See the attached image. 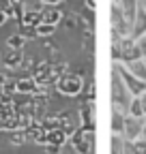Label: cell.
Wrapping results in <instances>:
<instances>
[{
	"label": "cell",
	"mask_w": 146,
	"mask_h": 154,
	"mask_svg": "<svg viewBox=\"0 0 146 154\" xmlns=\"http://www.w3.org/2000/svg\"><path fill=\"white\" fill-rule=\"evenodd\" d=\"M43 22V13L41 11H24L22 13V26H32L36 28Z\"/></svg>",
	"instance_id": "30bf717a"
},
{
	"label": "cell",
	"mask_w": 146,
	"mask_h": 154,
	"mask_svg": "<svg viewBox=\"0 0 146 154\" xmlns=\"http://www.w3.org/2000/svg\"><path fill=\"white\" fill-rule=\"evenodd\" d=\"M41 2H43V5H54V7H56L60 0H41Z\"/></svg>",
	"instance_id": "44dd1931"
},
{
	"label": "cell",
	"mask_w": 146,
	"mask_h": 154,
	"mask_svg": "<svg viewBox=\"0 0 146 154\" xmlns=\"http://www.w3.org/2000/svg\"><path fill=\"white\" fill-rule=\"evenodd\" d=\"M20 60H22V54L17 51L15 56H9V58H7V64H9V66H17V64H20Z\"/></svg>",
	"instance_id": "ac0fdd59"
},
{
	"label": "cell",
	"mask_w": 146,
	"mask_h": 154,
	"mask_svg": "<svg viewBox=\"0 0 146 154\" xmlns=\"http://www.w3.org/2000/svg\"><path fill=\"white\" fill-rule=\"evenodd\" d=\"M125 135L122 133H112V152L125 154Z\"/></svg>",
	"instance_id": "4fadbf2b"
},
{
	"label": "cell",
	"mask_w": 146,
	"mask_h": 154,
	"mask_svg": "<svg viewBox=\"0 0 146 154\" xmlns=\"http://www.w3.org/2000/svg\"><path fill=\"white\" fill-rule=\"evenodd\" d=\"M140 99H142V105H144V111H146V92L140 94Z\"/></svg>",
	"instance_id": "7402d4cb"
},
{
	"label": "cell",
	"mask_w": 146,
	"mask_h": 154,
	"mask_svg": "<svg viewBox=\"0 0 146 154\" xmlns=\"http://www.w3.org/2000/svg\"><path fill=\"white\" fill-rule=\"evenodd\" d=\"M54 30H56V26L54 24H47V22H41L39 26H36V36H52Z\"/></svg>",
	"instance_id": "9a60e30c"
},
{
	"label": "cell",
	"mask_w": 146,
	"mask_h": 154,
	"mask_svg": "<svg viewBox=\"0 0 146 154\" xmlns=\"http://www.w3.org/2000/svg\"><path fill=\"white\" fill-rule=\"evenodd\" d=\"M144 120H146V118H138V116L127 113L122 135H125L127 139H138V137H142V133H144Z\"/></svg>",
	"instance_id": "5b68a950"
},
{
	"label": "cell",
	"mask_w": 146,
	"mask_h": 154,
	"mask_svg": "<svg viewBox=\"0 0 146 154\" xmlns=\"http://www.w3.org/2000/svg\"><path fill=\"white\" fill-rule=\"evenodd\" d=\"M116 66V71L120 73V77H122V82H125V86H127V90H129L133 96H140V94H144L146 92V82H142L140 77H135L129 69H127L122 62H118V64H114Z\"/></svg>",
	"instance_id": "277c9868"
},
{
	"label": "cell",
	"mask_w": 146,
	"mask_h": 154,
	"mask_svg": "<svg viewBox=\"0 0 146 154\" xmlns=\"http://www.w3.org/2000/svg\"><path fill=\"white\" fill-rule=\"evenodd\" d=\"M62 139H65L62 131H49L47 133V143H52V146H60Z\"/></svg>",
	"instance_id": "e0dca14e"
},
{
	"label": "cell",
	"mask_w": 146,
	"mask_h": 154,
	"mask_svg": "<svg viewBox=\"0 0 146 154\" xmlns=\"http://www.w3.org/2000/svg\"><path fill=\"white\" fill-rule=\"evenodd\" d=\"M43 13V22H47V24H54V26H58V22L62 19V13L54 7V5H45V9L41 11Z\"/></svg>",
	"instance_id": "9c48e42d"
},
{
	"label": "cell",
	"mask_w": 146,
	"mask_h": 154,
	"mask_svg": "<svg viewBox=\"0 0 146 154\" xmlns=\"http://www.w3.org/2000/svg\"><path fill=\"white\" fill-rule=\"evenodd\" d=\"M24 43H26V36H24V34H13V36L7 38V45H9L11 49H22Z\"/></svg>",
	"instance_id": "5bb4252c"
},
{
	"label": "cell",
	"mask_w": 146,
	"mask_h": 154,
	"mask_svg": "<svg viewBox=\"0 0 146 154\" xmlns=\"http://www.w3.org/2000/svg\"><path fill=\"white\" fill-rule=\"evenodd\" d=\"M138 45H140V49H142V56L146 58V34L138 36Z\"/></svg>",
	"instance_id": "d6986e66"
},
{
	"label": "cell",
	"mask_w": 146,
	"mask_h": 154,
	"mask_svg": "<svg viewBox=\"0 0 146 154\" xmlns=\"http://www.w3.org/2000/svg\"><path fill=\"white\" fill-rule=\"evenodd\" d=\"M142 137H146V120H144V133H142Z\"/></svg>",
	"instance_id": "cb8c5ba5"
},
{
	"label": "cell",
	"mask_w": 146,
	"mask_h": 154,
	"mask_svg": "<svg viewBox=\"0 0 146 154\" xmlns=\"http://www.w3.org/2000/svg\"><path fill=\"white\" fill-rule=\"evenodd\" d=\"M118 45H120V62H131V60H138V58H144L138 45V38H133L131 34L118 36Z\"/></svg>",
	"instance_id": "3957f363"
},
{
	"label": "cell",
	"mask_w": 146,
	"mask_h": 154,
	"mask_svg": "<svg viewBox=\"0 0 146 154\" xmlns=\"http://www.w3.org/2000/svg\"><path fill=\"white\" fill-rule=\"evenodd\" d=\"M131 99H133V94L127 90V86H125V82H122L120 73H118L116 66H114V69H112V101H114V107L127 111V109H129Z\"/></svg>",
	"instance_id": "6da1fadb"
},
{
	"label": "cell",
	"mask_w": 146,
	"mask_h": 154,
	"mask_svg": "<svg viewBox=\"0 0 146 154\" xmlns=\"http://www.w3.org/2000/svg\"><path fill=\"white\" fill-rule=\"evenodd\" d=\"M7 19H9V13H7L5 9H0V26H5Z\"/></svg>",
	"instance_id": "ffe728a7"
},
{
	"label": "cell",
	"mask_w": 146,
	"mask_h": 154,
	"mask_svg": "<svg viewBox=\"0 0 146 154\" xmlns=\"http://www.w3.org/2000/svg\"><path fill=\"white\" fill-rule=\"evenodd\" d=\"M125 118H127V111L114 107V113H112V133H122L125 131Z\"/></svg>",
	"instance_id": "8fae6325"
},
{
	"label": "cell",
	"mask_w": 146,
	"mask_h": 154,
	"mask_svg": "<svg viewBox=\"0 0 146 154\" xmlns=\"http://www.w3.org/2000/svg\"><path fill=\"white\" fill-rule=\"evenodd\" d=\"M144 60H146V58H144Z\"/></svg>",
	"instance_id": "d4e9b609"
},
{
	"label": "cell",
	"mask_w": 146,
	"mask_h": 154,
	"mask_svg": "<svg viewBox=\"0 0 146 154\" xmlns=\"http://www.w3.org/2000/svg\"><path fill=\"white\" fill-rule=\"evenodd\" d=\"M88 7H90V9H95V0H88Z\"/></svg>",
	"instance_id": "603a6c76"
},
{
	"label": "cell",
	"mask_w": 146,
	"mask_h": 154,
	"mask_svg": "<svg viewBox=\"0 0 146 154\" xmlns=\"http://www.w3.org/2000/svg\"><path fill=\"white\" fill-rule=\"evenodd\" d=\"M133 38L146 34V7L140 5L138 13H135V19H133V24H131V32H129Z\"/></svg>",
	"instance_id": "8992f818"
},
{
	"label": "cell",
	"mask_w": 146,
	"mask_h": 154,
	"mask_svg": "<svg viewBox=\"0 0 146 154\" xmlns=\"http://www.w3.org/2000/svg\"><path fill=\"white\" fill-rule=\"evenodd\" d=\"M127 113L131 116H138V118H146V111H144V105H142V99L140 96H133L131 103H129V109H127Z\"/></svg>",
	"instance_id": "7c38bea8"
},
{
	"label": "cell",
	"mask_w": 146,
	"mask_h": 154,
	"mask_svg": "<svg viewBox=\"0 0 146 154\" xmlns=\"http://www.w3.org/2000/svg\"><path fill=\"white\" fill-rule=\"evenodd\" d=\"M127 69H129L135 77H140L142 82H146V60L144 58H138V60H131V62H122Z\"/></svg>",
	"instance_id": "ba28073f"
},
{
	"label": "cell",
	"mask_w": 146,
	"mask_h": 154,
	"mask_svg": "<svg viewBox=\"0 0 146 154\" xmlns=\"http://www.w3.org/2000/svg\"><path fill=\"white\" fill-rule=\"evenodd\" d=\"M118 7H120L122 15L127 17V22H129V26H131L133 19H135V13L140 9V0H118Z\"/></svg>",
	"instance_id": "52a82bcc"
},
{
	"label": "cell",
	"mask_w": 146,
	"mask_h": 154,
	"mask_svg": "<svg viewBox=\"0 0 146 154\" xmlns=\"http://www.w3.org/2000/svg\"><path fill=\"white\" fill-rule=\"evenodd\" d=\"M15 88H17V92H34L36 84H34V79H20Z\"/></svg>",
	"instance_id": "2e32d148"
},
{
	"label": "cell",
	"mask_w": 146,
	"mask_h": 154,
	"mask_svg": "<svg viewBox=\"0 0 146 154\" xmlns=\"http://www.w3.org/2000/svg\"><path fill=\"white\" fill-rule=\"evenodd\" d=\"M56 88H58V92L65 94V96H78V94L84 90V79H82L80 75H75V73H67V75L58 77Z\"/></svg>",
	"instance_id": "7a4b0ae2"
}]
</instances>
